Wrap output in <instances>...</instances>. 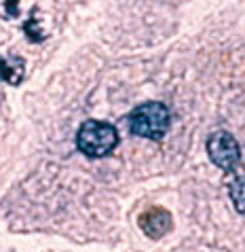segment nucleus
<instances>
[{"label": "nucleus", "instance_id": "nucleus-1", "mask_svg": "<svg viewBox=\"0 0 245 252\" xmlns=\"http://www.w3.org/2000/svg\"><path fill=\"white\" fill-rule=\"evenodd\" d=\"M129 131L137 138L161 140L171 123V113L163 102H144L136 106L127 117Z\"/></svg>", "mask_w": 245, "mask_h": 252}, {"label": "nucleus", "instance_id": "nucleus-2", "mask_svg": "<svg viewBox=\"0 0 245 252\" xmlns=\"http://www.w3.org/2000/svg\"><path fill=\"white\" fill-rule=\"evenodd\" d=\"M116 144H118V131L114 125L106 121L89 119L76 131V149L91 159L110 155L116 149Z\"/></svg>", "mask_w": 245, "mask_h": 252}, {"label": "nucleus", "instance_id": "nucleus-3", "mask_svg": "<svg viewBox=\"0 0 245 252\" xmlns=\"http://www.w3.org/2000/svg\"><path fill=\"white\" fill-rule=\"evenodd\" d=\"M207 155L224 172H233L241 161V149L235 136L226 129L214 131L207 140Z\"/></svg>", "mask_w": 245, "mask_h": 252}, {"label": "nucleus", "instance_id": "nucleus-4", "mask_svg": "<svg viewBox=\"0 0 245 252\" xmlns=\"http://www.w3.org/2000/svg\"><path fill=\"white\" fill-rule=\"evenodd\" d=\"M139 227L150 240H161L171 231L173 219L165 208H148L139 216Z\"/></svg>", "mask_w": 245, "mask_h": 252}, {"label": "nucleus", "instance_id": "nucleus-5", "mask_svg": "<svg viewBox=\"0 0 245 252\" xmlns=\"http://www.w3.org/2000/svg\"><path fill=\"white\" fill-rule=\"evenodd\" d=\"M26 64L22 58H0V81L9 85H19L24 81Z\"/></svg>", "mask_w": 245, "mask_h": 252}, {"label": "nucleus", "instance_id": "nucleus-6", "mask_svg": "<svg viewBox=\"0 0 245 252\" xmlns=\"http://www.w3.org/2000/svg\"><path fill=\"white\" fill-rule=\"evenodd\" d=\"M228 195L233 199L237 212L245 214V176H235L228 185Z\"/></svg>", "mask_w": 245, "mask_h": 252}, {"label": "nucleus", "instance_id": "nucleus-7", "mask_svg": "<svg viewBox=\"0 0 245 252\" xmlns=\"http://www.w3.org/2000/svg\"><path fill=\"white\" fill-rule=\"evenodd\" d=\"M24 32H26V36H27V40H32V43H43V40L47 38V34L40 30V26H38V22L34 17H30L27 22L24 24Z\"/></svg>", "mask_w": 245, "mask_h": 252}, {"label": "nucleus", "instance_id": "nucleus-8", "mask_svg": "<svg viewBox=\"0 0 245 252\" xmlns=\"http://www.w3.org/2000/svg\"><path fill=\"white\" fill-rule=\"evenodd\" d=\"M6 17H17L19 15V0H4Z\"/></svg>", "mask_w": 245, "mask_h": 252}]
</instances>
